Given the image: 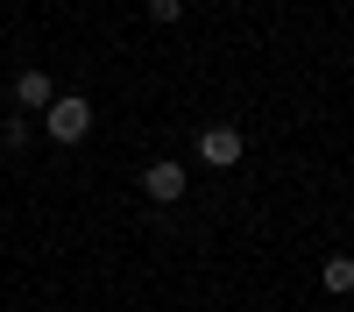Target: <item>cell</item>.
<instances>
[{
	"mask_svg": "<svg viewBox=\"0 0 354 312\" xmlns=\"http://www.w3.org/2000/svg\"><path fill=\"white\" fill-rule=\"evenodd\" d=\"M43 135H50V142H85V135H93V100L57 93V100L43 107Z\"/></svg>",
	"mask_w": 354,
	"mask_h": 312,
	"instance_id": "1",
	"label": "cell"
},
{
	"mask_svg": "<svg viewBox=\"0 0 354 312\" xmlns=\"http://www.w3.org/2000/svg\"><path fill=\"white\" fill-rule=\"evenodd\" d=\"M185 185H192V178H185V163H170V156L142 170V192H149L156 206H177V199H185Z\"/></svg>",
	"mask_w": 354,
	"mask_h": 312,
	"instance_id": "2",
	"label": "cell"
},
{
	"mask_svg": "<svg viewBox=\"0 0 354 312\" xmlns=\"http://www.w3.org/2000/svg\"><path fill=\"white\" fill-rule=\"evenodd\" d=\"M198 156L213 163V170H227V163H241V135H234L227 121H220V128H205V135H198Z\"/></svg>",
	"mask_w": 354,
	"mask_h": 312,
	"instance_id": "3",
	"label": "cell"
},
{
	"mask_svg": "<svg viewBox=\"0 0 354 312\" xmlns=\"http://www.w3.org/2000/svg\"><path fill=\"white\" fill-rule=\"evenodd\" d=\"M50 100H57V85H50L43 71H21V78H15V107H21V113H43Z\"/></svg>",
	"mask_w": 354,
	"mask_h": 312,
	"instance_id": "4",
	"label": "cell"
},
{
	"mask_svg": "<svg viewBox=\"0 0 354 312\" xmlns=\"http://www.w3.org/2000/svg\"><path fill=\"white\" fill-rule=\"evenodd\" d=\"M347 284H354V263H347V255H333V263H326V291H347Z\"/></svg>",
	"mask_w": 354,
	"mask_h": 312,
	"instance_id": "5",
	"label": "cell"
},
{
	"mask_svg": "<svg viewBox=\"0 0 354 312\" xmlns=\"http://www.w3.org/2000/svg\"><path fill=\"white\" fill-rule=\"evenodd\" d=\"M0 142H8V149H21V142H28V113H15V121L0 128Z\"/></svg>",
	"mask_w": 354,
	"mask_h": 312,
	"instance_id": "6",
	"label": "cell"
},
{
	"mask_svg": "<svg viewBox=\"0 0 354 312\" xmlns=\"http://www.w3.org/2000/svg\"><path fill=\"white\" fill-rule=\"evenodd\" d=\"M185 15V0H149V21H177Z\"/></svg>",
	"mask_w": 354,
	"mask_h": 312,
	"instance_id": "7",
	"label": "cell"
}]
</instances>
